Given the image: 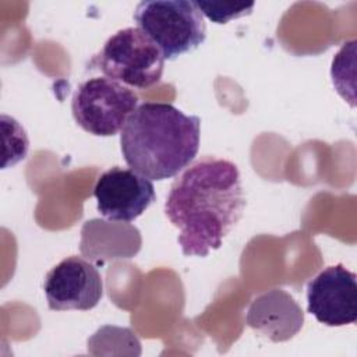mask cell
I'll return each mask as SVG.
<instances>
[{"label": "cell", "instance_id": "obj_2", "mask_svg": "<svg viewBox=\"0 0 357 357\" xmlns=\"http://www.w3.org/2000/svg\"><path fill=\"white\" fill-rule=\"evenodd\" d=\"M201 120L163 102H145L127 119L121 153L130 169L149 180L177 176L197 156Z\"/></svg>", "mask_w": 357, "mask_h": 357}, {"label": "cell", "instance_id": "obj_1", "mask_svg": "<svg viewBox=\"0 0 357 357\" xmlns=\"http://www.w3.org/2000/svg\"><path fill=\"white\" fill-rule=\"evenodd\" d=\"M245 206L237 166L226 159L205 156L173 181L165 213L180 230L185 257H206L241 219Z\"/></svg>", "mask_w": 357, "mask_h": 357}, {"label": "cell", "instance_id": "obj_11", "mask_svg": "<svg viewBox=\"0 0 357 357\" xmlns=\"http://www.w3.org/2000/svg\"><path fill=\"white\" fill-rule=\"evenodd\" d=\"M197 7L211 21L216 24H226L230 20L251 14L254 3H215V1H195Z\"/></svg>", "mask_w": 357, "mask_h": 357}, {"label": "cell", "instance_id": "obj_7", "mask_svg": "<svg viewBox=\"0 0 357 357\" xmlns=\"http://www.w3.org/2000/svg\"><path fill=\"white\" fill-rule=\"evenodd\" d=\"M93 195L99 213L114 222L135 220L156 199L149 178L120 166H113L98 177Z\"/></svg>", "mask_w": 357, "mask_h": 357}, {"label": "cell", "instance_id": "obj_4", "mask_svg": "<svg viewBox=\"0 0 357 357\" xmlns=\"http://www.w3.org/2000/svg\"><path fill=\"white\" fill-rule=\"evenodd\" d=\"M134 20L158 45L165 60L197 49L206 38V24L195 1H141L135 7Z\"/></svg>", "mask_w": 357, "mask_h": 357}, {"label": "cell", "instance_id": "obj_3", "mask_svg": "<svg viewBox=\"0 0 357 357\" xmlns=\"http://www.w3.org/2000/svg\"><path fill=\"white\" fill-rule=\"evenodd\" d=\"M89 67L130 88L145 89L160 81L165 57L142 29L128 26L117 31L105 42Z\"/></svg>", "mask_w": 357, "mask_h": 357}, {"label": "cell", "instance_id": "obj_9", "mask_svg": "<svg viewBox=\"0 0 357 357\" xmlns=\"http://www.w3.org/2000/svg\"><path fill=\"white\" fill-rule=\"evenodd\" d=\"M245 322L272 342H286L303 328L304 312L287 291L272 289L251 301Z\"/></svg>", "mask_w": 357, "mask_h": 357}, {"label": "cell", "instance_id": "obj_12", "mask_svg": "<svg viewBox=\"0 0 357 357\" xmlns=\"http://www.w3.org/2000/svg\"><path fill=\"white\" fill-rule=\"evenodd\" d=\"M1 127H3V131H6L11 137V151L6 158H3V163H1L3 169H6L7 166L10 165L13 166L26 156L29 141L25 130L21 127V124L15 119L3 114Z\"/></svg>", "mask_w": 357, "mask_h": 357}, {"label": "cell", "instance_id": "obj_6", "mask_svg": "<svg viewBox=\"0 0 357 357\" xmlns=\"http://www.w3.org/2000/svg\"><path fill=\"white\" fill-rule=\"evenodd\" d=\"M47 307L53 311H88L103 296V282L96 266L82 257H67L54 265L43 283Z\"/></svg>", "mask_w": 357, "mask_h": 357}, {"label": "cell", "instance_id": "obj_10", "mask_svg": "<svg viewBox=\"0 0 357 357\" xmlns=\"http://www.w3.org/2000/svg\"><path fill=\"white\" fill-rule=\"evenodd\" d=\"M81 234V252L98 262L131 258L141 247L139 231L127 223L92 219L85 222Z\"/></svg>", "mask_w": 357, "mask_h": 357}, {"label": "cell", "instance_id": "obj_8", "mask_svg": "<svg viewBox=\"0 0 357 357\" xmlns=\"http://www.w3.org/2000/svg\"><path fill=\"white\" fill-rule=\"evenodd\" d=\"M307 310L326 326L357 321V279L343 264L321 271L307 286Z\"/></svg>", "mask_w": 357, "mask_h": 357}, {"label": "cell", "instance_id": "obj_5", "mask_svg": "<svg viewBox=\"0 0 357 357\" xmlns=\"http://www.w3.org/2000/svg\"><path fill=\"white\" fill-rule=\"evenodd\" d=\"M138 106V95L127 85L107 77L81 82L71 100L75 123L96 137H112L123 130Z\"/></svg>", "mask_w": 357, "mask_h": 357}]
</instances>
